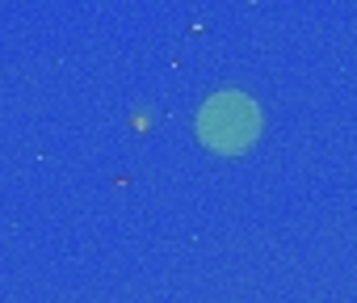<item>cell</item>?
<instances>
[{
	"label": "cell",
	"instance_id": "cell-1",
	"mask_svg": "<svg viewBox=\"0 0 357 303\" xmlns=\"http://www.w3.org/2000/svg\"><path fill=\"white\" fill-rule=\"evenodd\" d=\"M261 135V110L252 97L244 93H215L202 110H198V139L223 156L252 147V139Z\"/></svg>",
	"mask_w": 357,
	"mask_h": 303
}]
</instances>
